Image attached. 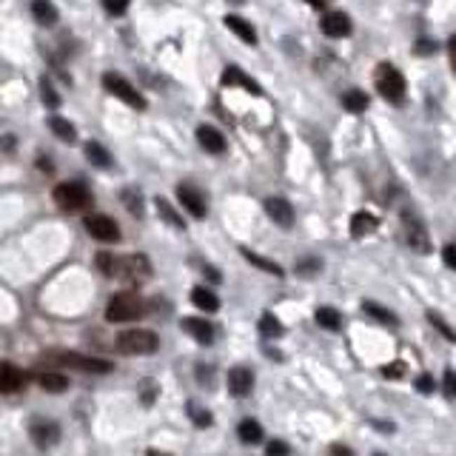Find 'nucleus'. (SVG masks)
Segmentation results:
<instances>
[{"instance_id": "3c124183", "label": "nucleus", "mask_w": 456, "mask_h": 456, "mask_svg": "<svg viewBox=\"0 0 456 456\" xmlns=\"http://www.w3.org/2000/svg\"><path fill=\"white\" fill-rule=\"evenodd\" d=\"M148 456H172V453H163V450H148Z\"/></svg>"}, {"instance_id": "58836bf2", "label": "nucleus", "mask_w": 456, "mask_h": 456, "mask_svg": "<svg viewBox=\"0 0 456 456\" xmlns=\"http://www.w3.org/2000/svg\"><path fill=\"white\" fill-rule=\"evenodd\" d=\"M40 89H43V103H46V106H60V97H57L55 89L49 86V77L40 80Z\"/></svg>"}, {"instance_id": "ddd939ff", "label": "nucleus", "mask_w": 456, "mask_h": 456, "mask_svg": "<svg viewBox=\"0 0 456 456\" xmlns=\"http://www.w3.org/2000/svg\"><path fill=\"white\" fill-rule=\"evenodd\" d=\"M319 29L328 37H348L351 34V18L345 12H325L319 20Z\"/></svg>"}, {"instance_id": "de8ad7c7", "label": "nucleus", "mask_w": 456, "mask_h": 456, "mask_svg": "<svg viewBox=\"0 0 456 456\" xmlns=\"http://www.w3.org/2000/svg\"><path fill=\"white\" fill-rule=\"evenodd\" d=\"M331 456H354V453L345 445H331Z\"/></svg>"}, {"instance_id": "39448f33", "label": "nucleus", "mask_w": 456, "mask_h": 456, "mask_svg": "<svg viewBox=\"0 0 456 456\" xmlns=\"http://www.w3.org/2000/svg\"><path fill=\"white\" fill-rule=\"evenodd\" d=\"M374 83H377L380 95H382L388 103H402V100H405V77H402L391 63H380V66H377Z\"/></svg>"}, {"instance_id": "a211bd4d", "label": "nucleus", "mask_w": 456, "mask_h": 456, "mask_svg": "<svg viewBox=\"0 0 456 456\" xmlns=\"http://www.w3.org/2000/svg\"><path fill=\"white\" fill-rule=\"evenodd\" d=\"M197 143L209 151V154H223L226 151V137L214 126H200L197 129Z\"/></svg>"}, {"instance_id": "f257e3e1", "label": "nucleus", "mask_w": 456, "mask_h": 456, "mask_svg": "<svg viewBox=\"0 0 456 456\" xmlns=\"http://www.w3.org/2000/svg\"><path fill=\"white\" fill-rule=\"evenodd\" d=\"M117 351L126 354V357H146L154 354L160 348V337L148 328H129V331H120L117 334Z\"/></svg>"}, {"instance_id": "f03ea898", "label": "nucleus", "mask_w": 456, "mask_h": 456, "mask_svg": "<svg viewBox=\"0 0 456 456\" xmlns=\"http://www.w3.org/2000/svg\"><path fill=\"white\" fill-rule=\"evenodd\" d=\"M55 202L60 205L63 212H83L92 205V191L86 183H74V180H66L55 188Z\"/></svg>"}, {"instance_id": "49530a36", "label": "nucleus", "mask_w": 456, "mask_h": 456, "mask_svg": "<svg viewBox=\"0 0 456 456\" xmlns=\"http://www.w3.org/2000/svg\"><path fill=\"white\" fill-rule=\"evenodd\" d=\"M103 6H106L109 15H123V12H126V4H114V0H106Z\"/></svg>"}, {"instance_id": "0eeeda50", "label": "nucleus", "mask_w": 456, "mask_h": 456, "mask_svg": "<svg viewBox=\"0 0 456 456\" xmlns=\"http://www.w3.org/2000/svg\"><path fill=\"white\" fill-rule=\"evenodd\" d=\"M402 237L417 254H431V237L425 231V223L420 220L417 212H410V209L402 212Z\"/></svg>"}, {"instance_id": "9d476101", "label": "nucleus", "mask_w": 456, "mask_h": 456, "mask_svg": "<svg viewBox=\"0 0 456 456\" xmlns=\"http://www.w3.org/2000/svg\"><path fill=\"white\" fill-rule=\"evenodd\" d=\"M177 200H180V205H183V209H186L191 217H197V220L205 217V197H202L194 186L180 183V186H177Z\"/></svg>"}, {"instance_id": "7ed1b4c3", "label": "nucleus", "mask_w": 456, "mask_h": 456, "mask_svg": "<svg viewBox=\"0 0 456 456\" xmlns=\"http://www.w3.org/2000/svg\"><path fill=\"white\" fill-rule=\"evenodd\" d=\"M140 314H143V300L134 291H117L106 305V319L109 322H132Z\"/></svg>"}, {"instance_id": "e433bc0d", "label": "nucleus", "mask_w": 456, "mask_h": 456, "mask_svg": "<svg viewBox=\"0 0 456 456\" xmlns=\"http://www.w3.org/2000/svg\"><path fill=\"white\" fill-rule=\"evenodd\" d=\"M140 399H143V405H151L157 399V382L154 380L140 382Z\"/></svg>"}, {"instance_id": "09e8293b", "label": "nucleus", "mask_w": 456, "mask_h": 456, "mask_svg": "<svg viewBox=\"0 0 456 456\" xmlns=\"http://www.w3.org/2000/svg\"><path fill=\"white\" fill-rule=\"evenodd\" d=\"M448 55H450V63H453V71H456V34L448 40Z\"/></svg>"}, {"instance_id": "5701e85b", "label": "nucleus", "mask_w": 456, "mask_h": 456, "mask_svg": "<svg viewBox=\"0 0 456 456\" xmlns=\"http://www.w3.org/2000/svg\"><path fill=\"white\" fill-rule=\"evenodd\" d=\"M240 251H242V257L248 260V263H251V265H257V268H263V271H268L271 277H282L285 271H282V265H277L274 260H268V257H260V254H254L251 251V248H240Z\"/></svg>"}, {"instance_id": "6ab92c4d", "label": "nucleus", "mask_w": 456, "mask_h": 456, "mask_svg": "<svg viewBox=\"0 0 456 456\" xmlns=\"http://www.w3.org/2000/svg\"><path fill=\"white\" fill-rule=\"evenodd\" d=\"M226 26L240 37V40H245V43L248 46H254L257 43V32H254V26L251 23H248L245 18H237V15H228L226 18Z\"/></svg>"}, {"instance_id": "6e6552de", "label": "nucleus", "mask_w": 456, "mask_h": 456, "mask_svg": "<svg viewBox=\"0 0 456 456\" xmlns=\"http://www.w3.org/2000/svg\"><path fill=\"white\" fill-rule=\"evenodd\" d=\"M103 86H106V92H109L111 97L123 100L126 106H132V109H137V111H143V109H146L143 95H140L134 86H132V83H129L126 77H120V74H114V71H106V74H103Z\"/></svg>"}, {"instance_id": "393cba45", "label": "nucleus", "mask_w": 456, "mask_h": 456, "mask_svg": "<svg viewBox=\"0 0 456 456\" xmlns=\"http://www.w3.org/2000/svg\"><path fill=\"white\" fill-rule=\"evenodd\" d=\"M154 205H157V212H160V217L165 220V223H169L172 228H177V231H183L186 228V223H183V217L172 209V205H169V200H165V197H157L154 200Z\"/></svg>"}, {"instance_id": "bb28decb", "label": "nucleus", "mask_w": 456, "mask_h": 456, "mask_svg": "<svg viewBox=\"0 0 456 456\" xmlns=\"http://www.w3.org/2000/svg\"><path fill=\"white\" fill-rule=\"evenodd\" d=\"M49 129L63 140V143H74L77 140V132H74V126L69 120H63V117H57V114H52L49 117Z\"/></svg>"}, {"instance_id": "412c9836", "label": "nucleus", "mask_w": 456, "mask_h": 456, "mask_svg": "<svg viewBox=\"0 0 456 456\" xmlns=\"http://www.w3.org/2000/svg\"><path fill=\"white\" fill-rule=\"evenodd\" d=\"M191 303L197 308H202V311H217L220 308V300L214 297V291H209V288H202V285L191 288Z\"/></svg>"}, {"instance_id": "f8f14e48", "label": "nucleus", "mask_w": 456, "mask_h": 456, "mask_svg": "<svg viewBox=\"0 0 456 456\" xmlns=\"http://www.w3.org/2000/svg\"><path fill=\"white\" fill-rule=\"evenodd\" d=\"M29 434H32L34 445L43 448V450L52 448V445H57V439H60V428L55 422H49V420H34L29 425Z\"/></svg>"}, {"instance_id": "4c0bfd02", "label": "nucleus", "mask_w": 456, "mask_h": 456, "mask_svg": "<svg viewBox=\"0 0 456 456\" xmlns=\"http://www.w3.org/2000/svg\"><path fill=\"white\" fill-rule=\"evenodd\" d=\"M428 319H431V325H434V328L439 331V334H442L445 340H450V343H456V334H453V331H450V328H448V325H445V322L439 319V314H434V311H431V314H428Z\"/></svg>"}, {"instance_id": "c9c22d12", "label": "nucleus", "mask_w": 456, "mask_h": 456, "mask_svg": "<svg viewBox=\"0 0 456 456\" xmlns=\"http://www.w3.org/2000/svg\"><path fill=\"white\" fill-rule=\"evenodd\" d=\"M123 200L129 202V212H132L134 217H140V214H143V202H140V197H137V191H134V188H126V191H123Z\"/></svg>"}, {"instance_id": "cd10ccee", "label": "nucleus", "mask_w": 456, "mask_h": 456, "mask_svg": "<svg viewBox=\"0 0 456 456\" xmlns=\"http://www.w3.org/2000/svg\"><path fill=\"white\" fill-rule=\"evenodd\" d=\"M86 157L92 165H97V169H111V154L100 143H86Z\"/></svg>"}, {"instance_id": "4be33fe9", "label": "nucleus", "mask_w": 456, "mask_h": 456, "mask_svg": "<svg viewBox=\"0 0 456 456\" xmlns=\"http://www.w3.org/2000/svg\"><path fill=\"white\" fill-rule=\"evenodd\" d=\"M380 223H377V217L374 214H368V212H359V214H354L351 217V237H365V234H371Z\"/></svg>"}, {"instance_id": "7c9ffc66", "label": "nucleus", "mask_w": 456, "mask_h": 456, "mask_svg": "<svg viewBox=\"0 0 456 456\" xmlns=\"http://www.w3.org/2000/svg\"><path fill=\"white\" fill-rule=\"evenodd\" d=\"M362 311L368 314V317H374L377 322H382V325H396V317L385 308V305H377V303H365L362 305Z\"/></svg>"}, {"instance_id": "aec40b11", "label": "nucleus", "mask_w": 456, "mask_h": 456, "mask_svg": "<svg viewBox=\"0 0 456 456\" xmlns=\"http://www.w3.org/2000/svg\"><path fill=\"white\" fill-rule=\"evenodd\" d=\"M34 380H37L40 388L49 391V394H63V391L69 388V380H66L63 374H57V371H40Z\"/></svg>"}, {"instance_id": "79ce46f5", "label": "nucleus", "mask_w": 456, "mask_h": 456, "mask_svg": "<svg viewBox=\"0 0 456 456\" xmlns=\"http://www.w3.org/2000/svg\"><path fill=\"white\" fill-rule=\"evenodd\" d=\"M265 456H288V445L279 442V439H274V442L265 445Z\"/></svg>"}, {"instance_id": "f3484780", "label": "nucleus", "mask_w": 456, "mask_h": 456, "mask_svg": "<svg viewBox=\"0 0 456 456\" xmlns=\"http://www.w3.org/2000/svg\"><path fill=\"white\" fill-rule=\"evenodd\" d=\"M183 331L191 334L200 345H212L214 343V328L209 319H200V317H186L183 319Z\"/></svg>"}, {"instance_id": "1a4fd4ad", "label": "nucleus", "mask_w": 456, "mask_h": 456, "mask_svg": "<svg viewBox=\"0 0 456 456\" xmlns=\"http://www.w3.org/2000/svg\"><path fill=\"white\" fill-rule=\"evenodd\" d=\"M83 226H86V231H89L97 242H117V240H120V226H117L109 214H86Z\"/></svg>"}, {"instance_id": "a18cd8bd", "label": "nucleus", "mask_w": 456, "mask_h": 456, "mask_svg": "<svg viewBox=\"0 0 456 456\" xmlns=\"http://www.w3.org/2000/svg\"><path fill=\"white\" fill-rule=\"evenodd\" d=\"M413 385H417V391H420V394H431V391H434V380H431L428 374L417 377V382H413Z\"/></svg>"}, {"instance_id": "c85d7f7f", "label": "nucleus", "mask_w": 456, "mask_h": 456, "mask_svg": "<svg viewBox=\"0 0 456 456\" xmlns=\"http://www.w3.org/2000/svg\"><path fill=\"white\" fill-rule=\"evenodd\" d=\"M282 322L274 317V314H263L260 317V334L265 337V340H277V337H282Z\"/></svg>"}, {"instance_id": "20e7f679", "label": "nucleus", "mask_w": 456, "mask_h": 456, "mask_svg": "<svg viewBox=\"0 0 456 456\" xmlns=\"http://www.w3.org/2000/svg\"><path fill=\"white\" fill-rule=\"evenodd\" d=\"M52 362L74 368V371H86V374H109L111 362L109 359H97V357H86V354H74V351H49L46 354Z\"/></svg>"}, {"instance_id": "a19ab883", "label": "nucleus", "mask_w": 456, "mask_h": 456, "mask_svg": "<svg viewBox=\"0 0 456 456\" xmlns=\"http://www.w3.org/2000/svg\"><path fill=\"white\" fill-rule=\"evenodd\" d=\"M442 388L448 396L456 399V371H445V377H442Z\"/></svg>"}, {"instance_id": "72a5a7b5", "label": "nucleus", "mask_w": 456, "mask_h": 456, "mask_svg": "<svg viewBox=\"0 0 456 456\" xmlns=\"http://www.w3.org/2000/svg\"><path fill=\"white\" fill-rule=\"evenodd\" d=\"M95 265L106 274V277H114V268H117V257L114 254H109V251H100L97 257H95Z\"/></svg>"}, {"instance_id": "9b49d317", "label": "nucleus", "mask_w": 456, "mask_h": 456, "mask_svg": "<svg viewBox=\"0 0 456 456\" xmlns=\"http://www.w3.org/2000/svg\"><path fill=\"white\" fill-rule=\"evenodd\" d=\"M263 205H265V214H268L277 226H282V228H291V226H294V209H291V202H288V200H282V197H268Z\"/></svg>"}, {"instance_id": "4468645a", "label": "nucleus", "mask_w": 456, "mask_h": 456, "mask_svg": "<svg viewBox=\"0 0 456 456\" xmlns=\"http://www.w3.org/2000/svg\"><path fill=\"white\" fill-rule=\"evenodd\" d=\"M251 388H254L251 368L237 365V368L228 371V391H231V396H248V394H251Z\"/></svg>"}, {"instance_id": "473e14b6", "label": "nucleus", "mask_w": 456, "mask_h": 456, "mask_svg": "<svg viewBox=\"0 0 456 456\" xmlns=\"http://www.w3.org/2000/svg\"><path fill=\"white\" fill-rule=\"evenodd\" d=\"M188 417H191V422L197 428H209L212 425V413L205 408H200V405H188Z\"/></svg>"}, {"instance_id": "423d86ee", "label": "nucleus", "mask_w": 456, "mask_h": 456, "mask_svg": "<svg viewBox=\"0 0 456 456\" xmlns=\"http://www.w3.org/2000/svg\"><path fill=\"white\" fill-rule=\"evenodd\" d=\"M154 268H151V260L146 254H132V257H117V268H114V277H120L123 282L129 285H143L146 279H151Z\"/></svg>"}, {"instance_id": "f704fd0d", "label": "nucleus", "mask_w": 456, "mask_h": 456, "mask_svg": "<svg viewBox=\"0 0 456 456\" xmlns=\"http://www.w3.org/2000/svg\"><path fill=\"white\" fill-rule=\"evenodd\" d=\"M405 374H408L405 362H388V365L382 368V377H385V380H402Z\"/></svg>"}, {"instance_id": "ea45409f", "label": "nucleus", "mask_w": 456, "mask_h": 456, "mask_svg": "<svg viewBox=\"0 0 456 456\" xmlns=\"http://www.w3.org/2000/svg\"><path fill=\"white\" fill-rule=\"evenodd\" d=\"M319 268H322V263H319L317 257H314V260H303V263L297 265V271H300L303 277H314V274H317Z\"/></svg>"}, {"instance_id": "c756f323", "label": "nucleus", "mask_w": 456, "mask_h": 456, "mask_svg": "<svg viewBox=\"0 0 456 456\" xmlns=\"http://www.w3.org/2000/svg\"><path fill=\"white\" fill-rule=\"evenodd\" d=\"M368 103H371V100H368L365 92H357V89H354V92H345V95H343V106H345V111H351V114L365 111Z\"/></svg>"}, {"instance_id": "a878e982", "label": "nucleus", "mask_w": 456, "mask_h": 456, "mask_svg": "<svg viewBox=\"0 0 456 456\" xmlns=\"http://www.w3.org/2000/svg\"><path fill=\"white\" fill-rule=\"evenodd\" d=\"M237 434H240V439H242L245 445H257V442H263V428H260L257 420H242L240 428H237Z\"/></svg>"}, {"instance_id": "dca6fc26", "label": "nucleus", "mask_w": 456, "mask_h": 456, "mask_svg": "<svg viewBox=\"0 0 456 456\" xmlns=\"http://www.w3.org/2000/svg\"><path fill=\"white\" fill-rule=\"evenodd\" d=\"M223 86H240V89H245L248 95H254V97L263 95L260 83H254L251 77H248L242 69H237V66H228V69L223 71Z\"/></svg>"}, {"instance_id": "8fccbe9b", "label": "nucleus", "mask_w": 456, "mask_h": 456, "mask_svg": "<svg viewBox=\"0 0 456 456\" xmlns=\"http://www.w3.org/2000/svg\"><path fill=\"white\" fill-rule=\"evenodd\" d=\"M0 148H9V151H12V148H15V137H12V134L4 137V140H0Z\"/></svg>"}, {"instance_id": "b1692460", "label": "nucleus", "mask_w": 456, "mask_h": 456, "mask_svg": "<svg viewBox=\"0 0 456 456\" xmlns=\"http://www.w3.org/2000/svg\"><path fill=\"white\" fill-rule=\"evenodd\" d=\"M32 15L40 26H55L57 23V9L52 4H46V0H37V4H32Z\"/></svg>"}, {"instance_id": "37998d69", "label": "nucleus", "mask_w": 456, "mask_h": 456, "mask_svg": "<svg viewBox=\"0 0 456 456\" xmlns=\"http://www.w3.org/2000/svg\"><path fill=\"white\" fill-rule=\"evenodd\" d=\"M436 52V43H434V40H420V43L417 46H413V55H434Z\"/></svg>"}, {"instance_id": "2eb2a0df", "label": "nucleus", "mask_w": 456, "mask_h": 456, "mask_svg": "<svg viewBox=\"0 0 456 456\" xmlns=\"http://www.w3.org/2000/svg\"><path fill=\"white\" fill-rule=\"evenodd\" d=\"M23 382H26L23 371L18 365H12V362L0 359V394H15V391L23 388Z\"/></svg>"}, {"instance_id": "2f4dec72", "label": "nucleus", "mask_w": 456, "mask_h": 456, "mask_svg": "<svg viewBox=\"0 0 456 456\" xmlns=\"http://www.w3.org/2000/svg\"><path fill=\"white\" fill-rule=\"evenodd\" d=\"M317 322H319L325 331H337V328L343 325V317H340V311H334V308H317Z\"/></svg>"}, {"instance_id": "c03bdc74", "label": "nucleus", "mask_w": 456, "mask_h": 456, "mask_svg": "<svg viewBox=\"0 0 456 456\" xmlns=\"http://www.w3.org/2000/svg\"><path fill=\"white\" fill-rule=\"evenodd\" d=\"M442 260H445V265H448V268H456V242L445 245V251H442Z\"/></svg>"}]
</instances>
